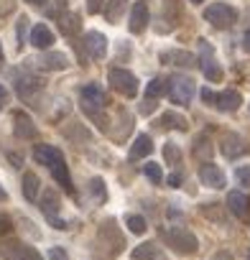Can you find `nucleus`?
I'll return each mask as SVG.
<instances>
[{"label": "nucleus", "instance_id": "nucleus-1", "mask_svg": "<svg viewBox=\"0 0 250 260\" xmlns=\"http://www.w3.org/2000/svg\"><path fill=\"white\" fill-rule=\"evenodd\" d=\"M164 237H166V245L181 255H194L199 250V240L186 227H169L164 230Z\"/></svg>", "mask_w": 250, "mask_h": 260}, {"label": "nucleus", "instance_id": "nucleus-2", "mask_svg": "<svg viewBox=\"0 0 250 260\" xmlns=\"http://www.w3.org/2000/svg\"><path fill=\"white\" fill-rule=\"evenodd\" d=\"M107 79H110V84L120 92V94H125V97H136L138 94V79H136V74L133 72H128V69H110V74H107Z\"/></svg>", "mask_w": 250, "mask_h": 260}, {"label": "nucleus", "instance_id": "nucleus-3", "mask_svg": "<svg viewBox=\"0 0 250 260\" xmlns=\"http://www.w3.org/2000/svg\"><path fill=\"white\" fill-rule=\"evenodd\" d=\"M204 21H209L214 28H230L237 21V11L230 8V6H225V3H214V6H207Z\"/></svg>", "mask_w": 250, "mask_h": 260}, {"label": "nucleus", "instance_id": "nucleus-4", "mask_svg": "<svg viewBox=\"0 0 250 260\" xmlns=\"http://www.w3.org/2000/svg\"><path fill=\"white\" fill-rule=\"evenodd\" d=\"M169 92L176 105H189L197 94V87H194V79H189V77H174V79H169Z\"/></svg>", "mask_w": 250, "mask_h": 260}, {"label": "nucleus", "instance_id": "nucleus-5", "mask_svg": "<svg viewBox=\"0 0 250 260\" xmlns=\"http://www.w3.org/2000/svg\"><path fill=\"white\" fill-rule=\"evenodd\" d=\"M0 255L6 260H44L41 252L26 242H3L0 245Z\"/></svg>", "mask_w": 250, "mask_h": 260}, {"label": "nucleus", "instance_id": "nucleus-6", "mask_svg": "<svg viewBox=\"0 0 250 260\" xmlns=\"http://www.w3.org/2000/svg\"><path fill=\"white\" fill-rule=\"evenodd\" d=\"M79 97H82V107H84V112H89V115H97L102 107H105V89L100 87V84H87V87H82L79 89Z\"/></svg>", "mask_w": 250, "mask_h": 260}, {"label": "nucleus", "instance_id": "nucleus-7", "mask_svg": "<svg viewBox=\"0 0 250 260\" xmlns=\"http://www.w3.org/2000/svg\"><path fill=\"white\" fill-rule=\"evenodd\" d=\"M199 51H202V72L209 82H220L222 79V67L214 61L212 56V46L207 41H199Z\"/></svg>", "mask_w": 250, "mask_h": 260}, {"label": "nucleus", "instance_id": "nucleus-8", "mask_svg": "<svg viewBox=\"0 0 250 260\" xmlns=\"http://www.w3.org/2000/svg\"><path fill=\"white\" fill-rule=\"evenodd\" d=\"M41 212L49 217V222L56 227V230H64L67 227V222L64 219H59L56 217V212H59V194L56 191H44V199H41Z\"/></svg>", "mask_w": 250, "mask_h": 260}, {"label": "nucleus", "instance_id": "nucleus-9", "mask_svg": "<svg viewBox=\"0 0 250 260\" xmlns=\"http://www.w3.org/2000/svg\"><path fill=\"white\" fill-rule=\"evenodd\" d=\"M13 133H16V138L28 141V138H36L39 127L34 125V120H31L26 112H16V115H13Z\"/></svg>", "mask_w": 250, "mask_h": 260}, {"label": "nucleus", "instance_id": "nucleus-10", "mask_svg": "<svg viewBox=\"0 0 250 260\" xmlns=\"http://www.w3.org/2000/svg\"><path fill=\"white\" fill-rule=\"evenodd\" d=\"M84 49L92 59H105V51H107V39L100 34V31H89L84 34Z\"/></svg>", "mask_w": 250, "mask_h": 260}, {"label": "nucleus", "instance_id": "nucleus-11", "mask_svg": "<svg viewBox=\"0 0 250 260\" xmlns=\"http://www.w3.org/2000/svg\"><path fill=\"white\" fill-rule=\"evenodd\" d=\"M41 89V82L31 74H18L16 72V92L21 100H34V94Z\"/></svg>", "mask_w": 250, "mask_h": 260}, {"label": "nucleus", "instance_id": "nucleus-12", "mask_svg": "<svg viewBox=\"0 0 250 260\" xmlns=\"http://www.w3.org/2000/svg\"><path fill=\"white\" fill-rule=\"evenodd\" d=\"M199 181L207 184V186H212V189H222V186H225V174H222L214 164L204 161V164L199 166Z\"/></svg>", "mask_w": 250, "mask_h": 260}, {"label": "nucleus", "instance_id": "nucleus-13", "mask_svg": "<svg viewBox=\"0 0 250 260\" xmlns=\"http://www.w3.org/2000/svg\"><path fill=\"white\" fill-rule=\"evenodd\" d=\"M240 105H242L240 92H235V89H225V92H220V94L214 97V105H212V107H217L220 112H235Z\"/></svg>", "mask_w": 250, "mask_h": 260}, {"label": "nucleus", "instance_id": "nucleus-14", "mask_svg": "<svg viewBox=\"0 0 250 260\" xmlns=\"http://www.w3.org/2000/svg\"><path fill=\"white\" fill-rule=\"evenodd\" d=\"M34 158H36V164L51 169L54 164L64 161V153H61L59 148H54V146H36V148H34Z\"/></svg>", "mask_w": 250, "mask_h": 260}, {"label": "nucleus", "instance_id": "nucleus-15", "mask_svg": "<svg viewBox=\"0 0 250 260\" xmlns=\"http://www.w3.org/2000/svg\"><path fill=\"white\" fill-rule=\"evenodd\" d=\"M34 61H36V67L44 69V72H59V69L67 67V56L59 54V51H49V54H44V56H39V59H34Z\"/></svg>", "mask_w": 250, "mask_h": 260}, {"label": "nucleus", "instance_id": "nucleus-16", "mask_svg": "<svg viewBox=\"0 0 250 260\" xmlns=\"http://www.w3.org/2000/svg\"><path fill=\"white\" fill-rule=\"evenodd\" d=\"M245 151H250V146H247V143H242V138H240V136H235V133L225 136L222 153H225L227 158H237V156H242Z\"/></svg>", "mask_w": 250, "mask_h": 260}, {"label": "nucleus", "instance_id": "nucleus-17", "mask_svg": "<svg viewBox=\"0 0 250 260\" xmlns=\"http://www.w3.org/2000/svg\"><path fill=\"white\" fill-rule=\"evenodd\" d=\"M131 31L133 34H141L146 26H148V6L146 3H136L133 11H131Z\"/></svg>", "mask_w": 250, "mask_h": 260}, {"label": "nucleus", "instance_id": "nucleus-18", "mask_svg": "<svg viewBox=\"0 0 250 260\" xmlns=\"http://www.w3.org/2000/svg\"><path fill=\"white\" fill-rule=\"evenodd\" d=\"M31 44H34L36 49H51V44H54V34H51V28L44 26V23L34 26V28H31Z\"/></svg>", "mask_w": 250, "mask_h": 260}, {"label": "nucleus", "instance_id": "nucleus-19", "mask_svg": "<svg viewBox=\"0 0 250 260\" xmlns=\"http://www.w3.org/2000/svg\"><path fill=\"white\" fill-rule=\"evenodd\" d=\"M225 204H227V209H230L237 219H245V217H247V199H245L242 191H230Z\"/></svg>", "mask_w": 250, "mask_h": 260}, {"label": "nucleus", "instance_id": "nucleus-20", "mask_svg": "<svg viewBox=\"0 0 250 260\" xmlns=\"http://www.w3.org/2000/svg\"><path fill=\"white\" fill-rule=\"evenodd\" d=\"M133 257H136V260H169L156 242H143V245H138V247L133 250Z\"/></svg>", "mask_w": 250, "mask_h": 260}, {"label": "nucleus", "instance_id": "nucleus-21", "mask_svg": "<svg viewBox=\"0 0 250 260\" xmlns=\"http://www.w3.org/2000/svg\"><path fill=\"white\" fill-rule=\"evenodd\" d=\"M151 153H153V141H151L146 133H141V136L133 141V146H131V158L138 161V158H146V156H151Z\"/></svg>", "mask_w": 250, "mask_h": 260}, {"label": "nucleus", "instance_id": "nucleus-22", "mask_svg": "<svg viewBox=\"0 0 250 260\" xmlns=\"http://www.w3.org/2000/svg\"><path fill=\"white\" fill-rule=\"evenodd\" d=\"M39 186H41L39 176H36L34 171H26V174H23V181H21V189H23V197H26L28 202H36V197H39Z\"/></svg>", "mask_w": 250, "mask_h": 260}, {"label": "nucleus", "instance_id": "nucleus-23", "mask_svg": "<svg viewBox=\"0 0 250 260\" xmlns=\"http://www.w3.org/2000/svg\"><path fill=\"white\" fill-rule=\"evenodd\" d=\"M49 171L54 174V179H56V181H59V184H61V186H64V189H67L69 194L74 191V186H72V176H69V169H67V164H64V161L54 164V166H51Z\"/></svg>", "mask_w": 250, "mask_h": 260}, {"label": "nucleus", "instance_id": "nucleus-24", "mask_svg": "<svg viewBox=\"0 0 250 260\" xmlns=\"http://www.w3.org/2000/svg\"><path fill=\"white\" fill-rule=\"evenodd\" d=\"M159 125L161 127H174V130H186L189 127V122L181 115H176V112H164L161 120H159Z\"/></svg>", "mask_w": 250, "mask_h": 260}, {"label": "nucleus", "instance_id": "nucleus-25", "mask_svg": "<svg viewBox=\"0 0 250 260\" xmlns=\"http://www.w3.org/2000/svg\"><path fill=\"white\" fill-rule=\"evenodd\" d=\"M59 23H61V31H64L67 36H74V34H79V28H82V23H79V16H77V13L61 16V18H59Z\"/></svg>", "mask_w": 250, "mask_h": 260}, {"label": "nucleus", "instance_id": "nucleus-26", "mask_svg": "<svg viewBox=\"0 0 250 260\" xmlns=\"http://www.w3.org/2000/svg\"><path fill=\"white\" fill-rule=\"evenodd\" d=\"M166 89H169V82L164 79V77H156V79H151L148 84H146V97H161V94H166Z\"/></svg>", "mask_w": 250, "mask_h": 260}, {"label": "nucleus", "instance_id": "nucleus-27", "mask_svg": "<svg viewBox=\"0 0 250 260\" xmlns=\"http://www.w3.org/2000/svg\"><path fill=\"white\" fill-rule=\"evenodd\" d=\"M87 189H89V194L95 197V202H100V204H102V202L107 199V189H105V181H102L100 176L89 179V186H87Z\"/></svg>", "mask_w": 250, "mask_h": 260}, {"label": "nucleus", "instance_id": "nucleus-28", "mask_svg": "<svg viewBox=\"0 0 250 260\" xmlns=\"http://www.w3.org/2000/svg\"><path fill=\"white\" fill-rule=\"evenodd\" d=\"M125 224H128V230H131L133 235H143V232H146V227H148V224H146V219H143L141 214H131L128 219H125Z\"/></svg>", "mask_w": 250, "mask_h": 260}, {"label": "nucleus", "instance_id": "nucleus-29", "mask_svg": "<svg viewBox=\"0 0 250 260\" xmlns=\"http://www.w3.org/2000/svg\"><path fill=\"white\" fill-rule=\"evenodd\" d=\"M143 174H146V179H151L153 184H161V181H164V171H161L159 164H146V166H143Z\"/></svg>", "mask_w": 250, "mask_h": 260}, {"label": "nucleus", "instance_id": "nucleus-30", "mask_svg": "<svg viewBox=\"0 0 250 260\" xmlns=\"http://www.w3.org/2000/svg\"><path fill=\"white\" fill-rule=\"evenodd\" d=\"M166 56H169V59H176L174 64H179V67H194V56H192V54H184V51H169Z\"/></svg>", "mask_w": 250, "mask_h": 260}, {"label": "nucleus", "instance_id": "nucleus-31", "mask_svg": "<svg viewBox=\"0 0 250 260\" xmlns=\"http://www.w3.org/2000/svg\"><path fill=\"white\" fill-rule=\"evenodd\" d=\"M194 153H197V158H202V161H207V158L212 156V148H209V141L204 143V138H197V143H194Z\"/></svg>", "mask_w": 250, "mask_h": 260}, {"label": "nucleus", "instance_id": "nucleus-32", "mask_svg": "<svg viewBox=\"0 0 250 260\" xmlns=\"http://www.w3.org/2000/svg\"><path fill=\"white\" fill-rule=\"evenodd\" d=\"M164 158H166V164H179V158H181V153H179V148L174 146V143H166L164 146Z\"/></svg>", "mask_w": 250, "mask_h": 260}, {"label": "nucleus", "instance_id": "nucleus-33", "mask_svg": "<svg viewBox=\"0 0 250 260\" xmlns=\"http://www.w3.org/2000/svg\"><path fill=\"white\" fill-rule=\"evenodd\" d=\"M120 8H122V0H110V8H105V16H107L110 21H117Z\"/></svg>", "mask_w": 250, "mask_h": 260}, {"label": "nucleus", "instance_id": "nucleus-34", "mask_svg": "<svg viewBox=\"0 0 250 260\" xmlns=\"http://www.w3.org/2000/svg\"><path fill=\"white\" fill-rule=\"evenodd\" d=\"M235 179H237V184L250 186V166H240V169L235 171Z\"/></svg>", "mask_w": 250, "mask_h": 260}, {"label": "nucleus", "instance_id": "nucleus-35", "mask_svg": "<svg viewBox=\"0 0 250 260\" xmlns=\"http://www.w3.org/2000/svg\"><path fill=\"white\" fill-rule=\"evenodd\" d=\"M11 230H13V222H11V217L0 214V235H8Z\"/></svg>", "mask_w": 250, "mask_h": 260}, {"label": "nucleus", "instance_id": "nucleus-36", "mask_svg": "<svg viewBox=\"0 0 250 260\" xmlns=\"http://www.w3.org/2000/svg\"><path fill=\"white\" fill-rule=\"evenodd\" d=\"M153 110H156V102H153V97H148V100H143V102H141V112H143V115H151Z\"/></svg>", "mask_w": 250, "mask_h": 260}, {"label": "nucleus", "instance_id": "nucleus-37", "mask_svg": "<svg viewBox=\"0 0 250 260\" xmlns=\"http://www.w3.org/2000/svg\"><path fill=\"white\" fill-rule=\"evenodd\" d=\"M49 260H69V257H67V252L61 247H51L49 250Z\"/></svg>", "mask_w": 250, "mask_h": 260}, {"label": "nucleus", "instance_id": "nucleus-38", "mask_svg": "<svg viewBox=\"0 0 250 260\" xmlns=\"http://www.w3.org/2000/svg\"><path fill=\"white\" fill-rule=\"evenodd\" d=\"M214 97H217V92H212V89H202V100H204V105H214Z\"/></svg>", "mask_w": 250, "mask_h": 260}, {"label": "nucleus", "instance_id": "nucleus-39", "mask_svg": "<svg viewBox=\"0 0 250 260\" xmlns=\"http://www.w3.org/2000/svg\"><path fill=\"white\" fill-rule=\"evenodd\" d=\"M100 6H102V0H87V11H89V13H97Z\"/></svg>", "mask_w": 250, "mask_h": 260}, {"label": "nucleus", "instance_id": "nucleus-40", "mask_svg": "<svg viewBox=\"0 0 250 260\" xmlns=\"http://www.w3.org/2000/svg\"><path fill=\"white\" fill-rule=\"evenodd\" d=\"M166 184H169V186H174V189H176V186H181V176H179V174H171V176H169V179H166Z\"/></svg>", "mask_w": 250, "mask_h": 260}, {"label": "nucleus", "instance_id": "nucleus-41", "mask_svg": "<svg viewBox=\"0 0 250 260\" xmlns=\"http://www.w3.org/2000/svg\"><path fill=\"white\" fill-rule=\"evenodd\" d=\"M212 260H232V252H227V250H220V252H214V255H212Z\"/></svg>", "mask_w": 250, "mask_h": 260}, {"label": "nucleus", "instance_id": "nucleus-42", "mask_svg": "<svg viewBox=\"0 0 250 260\" xmlns=\"http://www.w3.org/2000/svg\"><path fill=\"white\" fill-rule=\"evenodd\" d=\"M242 46H245V51H250V28L245 31V39H242Z\"/></svg>", "mask_w": 250, "mask_h": 260}, {"label": "nucleus", "instance_id": "nucleus-43", "mask_svg": "<svg viewBox=\"0 0 250 260\" xmlns=\"http://www.w3.org/2000/svg\"><path fill=\"white\" fill-rule=\"evenodd\" d=\"M0 100H6V102H8V89H6V87H0Z\"/></svg>", "mask_w": 250, "mask_h": 260}, {"label": "nucleus", "instance_id": "nucleus-44", "mask_svg": "<svg viewBox=\"0 0 250 260\" xmlns=\"http://www.w3.org/2000/svg\"><path fill=\"white\" fill-rule=\"evenodd\" d=\"M6 197H8V194H6V189L0 186V202H6Z\"/></svg>", "mask_w": 250, "mask_h": 260}, {"label": "nucleus", "instance_id": "nucleus-45", "mask_svg": "<svg viewBox=\"0 0 250 260\" xmlns=\"http://www.w3.org/2000/svg\"><path fill=\"white\" fill-rule=\"evenodd\" d=\"M26 3H31V6H41L44 0H26Z\"/></svg>", "mask_w": 250, "mask_h": 260}, {"label": "nucleus", "instance_id": "nucleus-46", "mask_svg": "<svg viewBox=\"0 0 250 260\" xmlns=\"http://www.w3.org/2000/svg\"><path fill=\"white\" fill-rule=\"evenodd\" d=\"M192 3H194V6H199V3H204V0H192Z\"/></svg>", "mask_w": 250, "mask_h": 260}, {"label": "nucleus", "instance_id": "nucleus-47", "mask_svg": "<svg viewBox=\"0 0 250 260\" xmlns=\"http://www.w3.org/2000/svg\"><path fill=\"white\" fill-rule=\"evenodd\" d=\"M6 107V100H0V110H3Z\"/></svg>", "mask_w": 250, "mask_h": 260}, {"label": "nucleus", "instance_id": "nucleus-48", "mask_svg": "<svg viewBox=\"0 0 250 260\" xmlns=\"http://www.w3.org/2000/svg\"><path fill=\"white\" fill-rule=\"evenodd\" d=\"M0 59H3V46H0Z\"/></svg>", "mask_w": 250, "mask_h": 260}, {"label": "nucleus", "instance_id": "nucleus-49", "mask_svg": "<svg viewBox=\"0 0 250 260\" xmlns=\"http://www.w3.org/2000/svg\"><path fill=\"white\" fill-rule=\"evenodd\" d=\"M247 257H250V250H247Z\"/></svg>", "mask_w": 250, "mask_h": 260}]
</instances>
